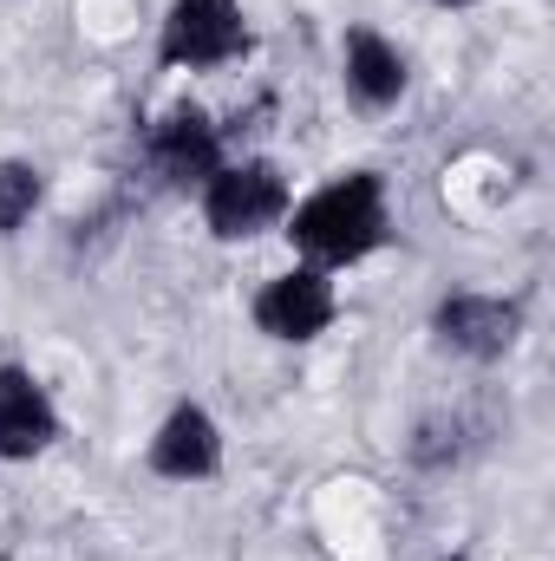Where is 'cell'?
I'll return each mask as SVG.
<instances>
[{
	"mask_svg": "<svg viewBox=\"0 0 555 561\" xmlns=\"http://www.w3.org/2000/svg\"><path fill=\"white\" fill-rule=\"evenodd\" d=\"M340 59H347V92L366 105V112H393L399 99H406V53L386 39V33H373V26H353L347 33V46H340Z\"/></svg>",
	"mask_w": 555,
	"mask_h": 561,
	"instance_id": "9c48e42d",
	"label": "cell"
},
{
	"mask_svg": "<svg viewBox=\"0 0 555 561\" xmlns=\"http://www.w3.org/2000/svg\"><path fill=\"white\" fill-rule=\"evenodd\" d=\"M144 157H150V170L163 176V183H177V190H190V183H209L216 170H223V125L203 112V105H170L150 131H144Z\"/></svg>",
	"mask_w": 555,
	"mask_h": 561,
	"instance_id": "277c9868",
	"label": "cell"
},
{
	"mask_svg": "<svg viewBox=\"0 0 555 561\" xmlns=\"http://www.w3.org/2000/svg\"><path fill=\"white\" fill-rule=\"evenodd\" d=\"M431 7H477V0H431Z\"/></svg>",
	"mask_w": 555,
	"mask_h": 561,
	"instance_id": "8fae6325",
	"label": "cell"
},
{
	"mask_svg": "<svg viewBox=\"0 0 555 561\" xmlns=\"http://www.w3.org/2000/svg\"><path fill=\"white\" fill-rule=\"evenodd\" d=\"M333 313H340V294H333L327 268H287L256 294V327L269 340H287V346L320 340L333 327Z\"/></svg>",
	"mask_w": 555,
	"mask_h": 561,
	"instance_id": "8992f818",
	"label": "cell"
},
{
	"mask_svg": "<svg viewBox=\"0 0 555 561\" xmlns=\"http://www.w3.org/2000/svg\"><path fill=\"white\" fill-rule=\"evenodd\" d=\"M39 203H46V176H39V163L7 157V163H0V236L26 229Z\"/></svg>",
	"mask_w": 555,
	"mask_h": 561,
	"instance_id": "30bf717a",
	"label": "cell"
},
{
	"mask_svg": "<svg viewBox=\"0 0 555 561\" xmlns=\"http://www.w3.org/2000/svg\"><path fill=\"white\" fill-rule=\"evenodd\" d=\"M431 333L444 353H464V359H503L523 333V307L503 300V294H444L438 313H431Z\"/></svg>",
	"mask_w": 555,
	"mask_h": 561,
	"instance_id": "5b68a950",
	"label": "cell"
},
{
	"mask_svg": "<svg viewBox=\"0 0 555 561\" xmlns=\"http://www.w3.org/2000/svg\"><path fill=\"white\" fill-rule=\"evenodd\" d=\"M287 209H294L287 176H281L275 163H262V157L223 163V170L203 183V222H209L223 242H249V236L275 229Z\"/></svg>",
	"mask_w": 555,
	"mask_h": 561,
	"instance_id": "7a4b0ae2",
	"label": "cell"
},
{
	"mask_svg": "<svg viewBox=\"0 0 555 561\" xmlns=\"http://www.w3.org/2000/svg\"><path fill=\"white\" fill-rule=\"evenodd\" d=\"M150 470L170 483H203L223 470V431L203 405H177L150 437Z\"/></svg>",
	"mask_w": 555,
	"mask_h": 561,
	"instance_id": "52a82bcc",
	"label": "cell"
},
{
	"mask_svg": "<svg viewBox=\"0 0 555 561\" xmlns=\"http://www.w3.org/2000/svg\"><path fill=\"white\" fill-rule=\"evenodd\" d=\"M242 53H249V13H242V0H170L163 39H157L163 66L209 72V66H229Z\"/></svg>",
	"mask_w": 555,
	"mask_h": 561,
	"instance_id": "3957f363",
	"label": "cell"
},
{
	"mask_svg": "<svg viewBox=\"0 0 555 561\" xmlns=\"http://www.w3.org/2000/svg\"><path fill=\"white\" fill-rule=\"evenodd\" d=\"M59 437V412L26 366H0V457H39Z\"/></svg>",
	"mask_w": 555,
	"mask_h": 561,
	"instance_id": "ba28073f",
	"label": "cell"
},
{
	"mask_svg": "<svg viewBox=\"0 0 555 561\" xmlns=\"http://www.w3.org/2000/svg\"><path fill=\"white\" fill-rule=\"evenodd\" d=\"M287 242L307 255V268H347L366 262L373 249H386L393 216H386V183L373 170H347L327 190H314L307 203H294L287 216Z\"/></svg>",
	"mask_w": 555,
	"mask_h": 561,
	"instance_id": "6da1fadb",
	"label": "cell"
}]
</instances>
